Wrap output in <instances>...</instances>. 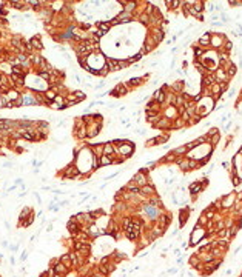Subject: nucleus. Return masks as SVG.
<instances>
[{
  "mask_svg": "<svg viewBox=\"0 0 242 277\" xmlns=\"http://www.w3.org/2000/svg\"><path fill=\"white\" fill-rule=\"evenodd\" d=\"M91 151H93V154L97 157V159H100L102 156H103V143H97V145H91Z\"/></svg>",
  "mask_w": 242,
  "mask_h": 277,
  "instance_id": "412c9836",
  "label": "nucleus"
},
{
  "mask_svg": "<svg viewBox=\"0 0 242 277\" xmlns=\"http://www.w3.org/2000/svg\"><path fill=\"white\" fill-rule=\"evenodd\" d=\"M142 46H144V48H145V49H147V53H151V51H153V49H154V48H156V46H157V45H156V42H154V40H153V37L150 36L148 34V37H147V40H145V42H144V43H142Z\"/></svg>",
  "mask_w": 242,
  "mask_h": 277,
  "instance_id": "f3484780",
  "label": "nucleus"
},
{
  "mask_svg": "<svg viewBox=\"0 0 242 277\" xmlns=\"http://www.w3.org/2000/svg\"><path fill=\"white\" fill-rule=\"evenodd\" d=\"M0 51H2V48H0Z\"/></svg>",
  "mask_w": 242,
  "mask_h": 277,
  "instance_id": "09e8293b",
  "label": "nucleus"
},
{
  "mask_svg": "<svg viewBox=\"0 0 242 277\" xmlns=\"http://www.w3.org/2000/svg\"><path fill=\"white\" fill-rule=\"evenodd\" d=\"M147 148H151V146H157V139L156 137H151V139H147V143H145Z\"/></svg>",
  "mask_w": 242,
  "mask_h": 277,
  "instance_id": "c9c22d12",
  "label": "nucleus"
},
{
  "mask_svg": "<svg viewBox=\"0 0 242 277\" xmlns=\"http://www.w3.org/2000/svg\"><path fill=\"white\" fill-rule=\"evenodd\" d=\"M0 82H2V75H0Z\"/></svg>",
  "mask_w": 242,
  "mask_h": 277,
  "instance_id": "de8ad7c7",
  "label": "nucleus"
},
{
  "mask_svg": "<svg viewBox=\"0 0 242 277\" xmlns=\"http://www.w3.org/2000/svg\"><path fill=\"white\" fill-rule=\"evenodd\" d=\"M188 217H190V209L185 206V208H182V209H181V213H179V226H181V228H182V226L187 223Z\"/></svg>",
  "mask_w": 242,
  "mask_h": 277,
  "instance_id": "dca6fc26",
  "label": "nucleus"
},
{
  "mask_svg": "<svg viewBox=\"0 0 242 277\" xmlns=\"http://www.w3.org/2000/svg\"><path fill=\"white\" fill-rule=\"evenodd\" d=\"M29 45H31V48H37V49H42V48H43V45L40 43L39 37H34V38H31V40H29Z\"/></svg>",
  "mask_w": 242,
  "mask_h": 277,
  "instance_id": "2f4dec72",
  "label": "nucleus"
},
{
  "mask_svg": "<svg viewBox=\"0 0 242 277\" xmlns=\"http://www.w3.org/2000/svg\"><path fill=\"white\" fill-rule=\"evenodd\" d=\"M162 115L167 117V119H170V120H176V119L179 117V112H177V108H176V106H167V108L162 110Z\"/></svg>",
  "mask_w": 242,
  "mask_h": 277,
  "instance_id": "9d476101",
  "label": "nucleus"
},
{
  "mask_svg": "<svg viewBox=\"0 0 242 277\" xmlns=\"http://www.w3.org/2000/svg\"><path fill=\"white\" fill-rule=\"evenodd\" d=\"M6 97H8V100H9V102H16V100H19L22 95H20L19 91H16V90H9V91H8V94H6Z\"/></svg>",
  "mask_w": 242,
  "mask_h": 277,
  "instance_id": "bb28decb",
  "label": "nucleus"
},
{
  "mask_svg": "<svg viewBox=\"0 0 242 277\" xmlns=\"http://www.w3.org/2000/svg\"><path fill=\"white\" fill-rule=\"evenodd\" d=\"M188 263H190L193 268H197L199 265H202V260L199 257V254H193V256L190 257V260H188Z\"/></svg>",
  "mask_w": 242,
  "mask_h": 277,
  "instance_id": "393cba45",
  "label": "nucleus"
},
{
  "mask_svg": "<svg viewBox=\"0 0 242 277\" xmlns=\"http://www.w3.org/2000/svg\"><path fill=\"white\" fill-rule=\"evenodd\" d=\"M238 200V194L233 191V192H228L221 197V205H222V209H231L234 206V203Z\"/></svg>",
  "mask_w": 242,
  "mask_h": 277,
  "instance_id": "20e7f679",
  "label": "nucleus"
},
{
  "mask_svg": "<svg viewBox=\"0 0 242 277\" xmlns=\"http://www.w3.org/2000/svg\"><path fill=\"white\" fill-rule=\"evenodd\" d=\"M154 128L156 129H162V131H165V132H170V131H173V120H170L167 117H160L159 120H157V123L154 125Z\"/></svg>",
  "mask_w": 242,
  "mask_h": 277,
  "instance_id": "423d86ee",
  "label": "nucleus"
},
{
  "mask_svg": "<svg viewBox=\"0 0 242 277\" xmlns=\"http://www.w3.org/2000/svg\"><path fill=\"white\" fill-rule=\"evenodd\" d=\"M103 154H105V156H111V157L116 154V146L113 145L111 142L103 143Z\"/></svg>",
  "mask_w": 242,
  "mask_h": 277,
  "instance_id": "6ab92c4d",
  "label": "nucleus"
},
{
  "mask_svg": "<svg viewBox=\"0 0 242 277\" xmlns=\"http://www.w3.org/2000/svg\"><path fill=\"white\" fill-rule=\"evenodd\" d=\"M57 97V92H56V90H46L45 91V99L51 103V102H54V99Z\"/></svg>",
  "mask_w": 242,
  "mask_h": 277,
  "instance_id": "c756f323",
  "label": "nucleus"
},
{
  "mask_svg": "<svg viewBox=\"0 0 242 277\" xmlns=\"http://www.w3.org/2000/svg\"><path fill=\"white\" fill-rule=\"evenodd\" d=\"M231 179H233V185H234V186H238V185L242 183V179L239 177V176H233Z\"/></svg>",
  "mask_w": 242,
  "mask_h": 277,
  "instance_id": "58836bf2",
  "label": "nucleus"
},
{
  "mask_svg": "<svg viewBox=\"0 0 242 277\" xmlns=\"http://www.w3.org/2000/svg\"><path fill=\"white\" fill-rule=\"evenodd\" d=\"M176 157H185L187 154H188V149H187V145L184 143V145H181V146H177V148H174L173 151H171Z\"/></svg>",
  "mask_w": 242,
  "mask_h": 277,
  "instance_id": "a211bd4d",
  "label": "nucleus"
},
{
  "mask_svg": "<svg viewBox=\"0 0 242 277\" xmlns=\"http://www.w3.org/2000/svg\"><path fill=\"white\" fill-rule=\"evenodd\" d=\"M136 134H139V136H145V134H147V129H136Z\"/></svg>",
  "mask_w": 242,
  "mask_h": 277,
  "instance_id": "37998d69",
  "label": "nucleus"
},
{
  "mask_svg": "<svg viewBox=\"0 0 242 277\" xmlns=\"http://www.w3.org/2000/svg\"><path fill=\"white\" fill-rule=\"evenodd\" d=\"M114 163V159H113L111 156H102L100 159H99V165L100 166H110V165H113Z\"/></svg>",
  "mask_w": 242,
  "mask_h": 277,
  "instance_id": "5701e85b",
  "label": "nucleus"
},
{
  "mask_svg": "<svg viewBox=\"0 0 242 277\" xmlns=\"http://www.w3.org/2000/svg\"><path fill=\"white\" fill-rule=\"evenodd\" d=\"M199 168H201L199 160H196V159H190V160H188V169H190V171H193V169H199Z\"/></svg>",
  "mask_w": 242,
  "mask_h": 277,
  "instance_id": "7c9ffc66",
  "label": "nucleus"
},
{
  "mask_svg": "<svg viewBox=\"0 0 242 277\" xmlns=\"http://www.w3.org/2000/svg\"><path fill=\"white\" fill-rule=\"evenodd\" d=\"M79 174H80V171H79V168H77L76 165H70L65 171H63V176H65L66 179H76Z\"/></svg>",
  "mask_w": 242,
  "mask_h": 277,
  "instance_id": "f8f14e48",
  "label": "nucleus"
},
{
  "mask_svg": "<svg viewBox=\"0 0 242 277\" xmlns=\"http://www.w3.org/2000/svg\"><path fill=\"white\" fill-rule=\"evenodd\" d=\"M231 162H225V160H224L222 162V168L224 169H227V171H231Z\"/></svg>",
  "mask_w": 242,
  "mask_h": 277,
  "instance_id": "a19ab883",
  "label": "nucleus"
},
{
  "mask_svg": "<svg viewBox=\"0 0 242 277\" xmlns=\"http://www.w3.org/2000/svg\"><path fill=\"white\" fill-rule=\"evenodd\" d=\"M28 214H31V209H29V208H23V211H22V213H20V222H23L25 220V219H26V217H28Z\"/></svg>",
  "mask_w": 242,
  "mask_h": 277,
  "instance_id": "f704fd0d",
  "label": "nucleus"
},
{
  "mask_svg": "<svg viewBox=\"0 0 242 277\" xmlns=\"http://www.w3.org/2000/svg\"><path fill=\"white\" fill-rule=\"evenodd\" d=\"M216 134H219V128H218V126L210 128V129H208V132H207V136H208V137H213V136H216Z\"/></svg>",
  "mask_w": 242,
  "mask_h": 277,
  "instance_id": "e433bc0d",
  "label": "nucleus"
},
{
  "mask_svg": "<svg viewBox=\"0 0 242 277\" xmlns=\"http://www.w3.org/2000/svg\"><path fill=\"white\" fill-rule=\"evenodd\" d=\"M144 79H145V77H133V79H130V80L125 82V86H127L128 90H134L137 85H142V83H144Z\"/></svg>",
  "mask_w": 242,
  "mask_h": 277,
  "instance_id": "2eb2a0df",
  "label": "nucleus"
},
{
  "mask_svg": "<svg viewBox=\"0 0 242 277\" xmlns=\"http://www.w3.org/2000/svg\"><path fill=\"white\" fill-rule=\"evenodd\" d=\"M176 273H177V269H176V268H171V269L168 271V274H176Z\"/></svg>",
  "mask_w": 242,
  "mask_h": 277,
  "instance_id": "c03bdc74",
  "label": "nucleus"
},
{
  "mask_svg": "<svg viewBox=\"0 0 242 277\" xmlns=\"http://www.w3.org/2000/svg\"><path fill=\"white\" fill-rule=\"evenodd\" d=\"M179 51V48L177 46H174V48H171V53H177Z\"/></svg>",
  "mask_w": 242,
  "mask_h": 277,
  "instance_id": "a18cd8bd",
  "label": "nucleus"
},
{
  "mask_svg": "<svg viewBox=\"0 0 242 277\" xmlns=\"http://www.w3.org/2000/svg\"><path fill=\"white\" fill-rule=\"evenodd\" d=\"M74 95H76V99H77L79 102L85 99V94H83V92H82V91H74Z\"/></svg>",
  "mask_w": 242,
  "mask_h": 277,
  "instance_id": "4c0bfd02",
  "label": "nucleus"
},
{
  "mask_svg": "<svg viewBox=\"0 0 242 277\" xmlns=\"http://www.w3.org/2000/svg\"><path fill=\"white\" fill-rule=\"evenodd\" d=\"M208 219H207V217H205L204 214H202V216H201V217H199V219H197V223H196V225H199V226H204V228H207V225H208Z\"/></svg>",
  "mask_w": 242,
  "mask_h": 277,
  "instance_id": "72a5a7b5",
  "label": "nucleus"
},
{
  "mask_svg": "<svg viewBox=\"0 0 242 277\" xmlns=\"http://www.w3.org/2000/svg\"><path fill=\"white\" fill-rule=\"evenodd\" d=\"M207 239V228L204 226H199V225H196L194 226V229L190 233V246H194V245H197L201 240H205Z\"/></svg>",
  "mask_w": 242,
  "mask_h": 277,
  "instance_id": "f257e3e1",
  "label": "nucleus"
},
{
  "mask_svg": "<svg viewBox=\"0 0 242 277\" xmlns=\"http://www.w3.org/2000/svg\"><path fill=\"white\" fill-rule=\"evenodd\" d=\"M193 53H194V57H196V60H201V59L204 57V54L207 53V49L201 48V46H197V45L194 43V45H193Z\"/></svg>",
  "mask_w": 242,
  "mask_h": 277,
  "instance_id": "4be33fe9",
  "label": "nucleus"
},
{
  "mask_svg": "<svg viewBox=\"0 0 242 277\" xmlns=\"http://www.w3.org/2000/svg\"><path fill=\"white\" fill-rule=\"evenodd\" d=\"M8 103H9V100H8L6 94H0V108H8Z\"/></svg>",
  "mask_w": 242,
  "mask_h": 277,
  "instance_id": "473e14b6",
  "label": "nucleus"
},
{
  "mask_svg": "<svg viewBox=\"0 0 242 277\" xmlns=\"http://www.w3.org/2000/svg\"><path fill=\"white\" fill-rule=\"evenodd\" d=\"M176 159H177V157H176L173 152H168V154H165L160 160H157V162H159V163H165V165H168V163H174Z\"/></svg>",
  "mask_w": 242,
  "mask_h": 277,
  "instance_id": "aec40b11",
  "label": "nucleus"
},
{
  "mask_svg": "<svg viewBox=\"0 0 242 277\" xmlns=\"http://www.w3.org/2000/svg\"><path fill=\"white\" fill-rule=\"evenodd\" d=\"M131 180L133 182H136L137 186L140 188V186H144V185L148 183L150 180V176H148V168H142V169H139L133 177H131Z\"/></svg>",
  "mask_w": 242,
  "mask_h": 277,
  "instance_id": "f03ea898",
  "label": "nucleus"
},
{
  "mask_svg": "<svg viewBox=\"0 0 242 277\" xmlns=\"http://www.w3.org/2000/svg\"><path fill=\"white\" fill-rule=\"evenodd\" d=\"M165 33H167V31H164L162 28H157V26H154V28H151V33H150V36L153 37V40L156 42V45H159L160 42H164V38H165Z\"/></svg>",
  "mask_w": 242,
  "mask_h": 277,
  "instance_id": "0eeeda50",
  "label": "nucleus"
},
{
  "mask_svg": "<svg viewBox=\"0 0 242 277\" xmlns=\"http://www.w3.org/2000/svg\"><path fill=\"white\" fill-rule=\"evenodd\" d=\"M214 77H216V82L218 83H222V82H230V77H228V74L225 69L222 68H218L216 71H214Z\"/></svg>",
  "mask_w": 242,
  "mask_h": 277,
  "instance_id": "ddd939ff",
  "label": "nucleus"
},
{
  "mask_svg": "<svg viewBox=\"0 0 242 277\" xmlns=\"http://www.w3.org/2000/svg\"><path fill=\"white\" fill-rule=\"evenodd\" d=\"M225 36L221 34V33H211V42H210V46L213 48V49H216V51H221L224 46V43H225Z\"/></svg>",
  "mask_w": 242,
  "mask_h": 277,
  "instance_id": "39448f33",
  "label": "nucleus"
},
{
  "mask_svg": "<svg viewBox=\"0 0 242 277\" xmlns=\"http://www.w3.org/2000/svg\"><path fill=\"white\" fill-rule=\"evenodd\" d=\"M116 92H117V95L120 97V95H127L128 92H130V90L125 86V83H119V85H116Z\"/></svg>",
  "mask_w": 242,
  "mask_h": 277,
  "instance_id": "b1692460",
  "label": "nucleus"
},
{
  "mask_svg": "<svg viewBox=\"0 0 242 277\" xmlns=\"http://www.w3.org/2000/svg\"><path fill=\"white\" fill-rule=\"evenodd\" d=\"M53 277H63V276H62V274H54Z\"/></svg>",
  "mask_w": 242,
  "mask_h": 277,
  "instance_id": "49530a36",
  "label": "nucleus"
},
{
  "mask_svg": "<svg viewBox=\"0 0 242 277\" xmlns=\"http://www.w3.org/2000/svg\"><path fill=\"white\" fill-rule=\"evenodd\" d=\"M210 42H211V33H210V31H207V33H204L202 36L197 38L196 45H197V46H201V48H204V49H207V48L210 46Z\"/></svg>",
  "mask_w": 242,
  "mask_h": 277,
  "instance_id": "1a4fd4ad",
  "label": "nucleus"
},
{
  "mask_svg": "<svg viewBox=\"0 0 242 277\" xmlns=\"http://www.w3.org/2000/svg\"><path fill=\"white\" fill-rule=\"evenodd\" d=\"M127 68H130V63H128V60L125 59H117V66H116V71H120V69H127Z\"/></svg>",
  "mask_w": 242,
  "mask_h": 277,
  "instance_id": "a878e982",
  "label": "nucleus"
},
{
  "mask_svg": "<svg viewBox=\"0 0 242 277\" xmlns=\"http://www.w3.org/2000/svg\"><path fill=\"white\" fill-rule=\"evenodd\" d=\"M59 260H60V262H62V263H63V265H65L68 269H71V268H73V262H71V257H70V254H63V256L59 259Z\"/></svg>",
  "mask_w": 242,
  "mask_h": 277,
  "instance_id": "cd10ccee",
  "label": "nucleus"
},
{
  "mask_svg": "<svg viewBox=\"0 0 242 277\" xmlns=\"http://www.w3.org/2000/svg\"><path fill=\"white\" fill-rule=\"evenodd\" d=\"M116 152L120 154V156H124L125 159L131 157V156L134 154V142H133V140H127L124 145H120L119 148H116Z\"/></svg>",
  "mask_w": 242,
  "mask_h": 277,
  "instance_id": "7ed1b4c3",
  "label": "nucleus"
},
{
  "mask_svg": "<svg viewBox=\"0 0 242 277\" xmlns=\"http://www.w3.org/2000/svg\"><path fill=\"white\" fill-rule=\"evenodd\" d=\"M228 5L230 6H242V0H230Z\"/></svg>",
  "mask_w": 242,
  "mask_h": 277,
  "instance_id": "ea45409f",
  "label": "nucleus"
},
{
  "mask_svg": "<svg viewBox=\"0 0 242 277\" xmlns=\"http://www.w3.org/2000/svg\"><path fill=\"white\" fill-rule=\"evenodd\" d=\"M22 100H23V105H26V106H34V105H39L37 100H36V97H34L31 92L23 94V95H22Z\"/></svg>",
  "mask_w": 242,
  "mask_h": 277,
  "instance_id": "4468645a",
  "label": "nucleus"
},
{
  "mask_svg": "<svg viewBox=\"0 0 242 277\" xmlns=\"http://www.w3.org/2000/svg\"><path fill=\"white\" fill-rule=\"evenodd\" d=\"M117 176H119V172H113V174H110V176H107V177H105V180H111V179L117 177Z\"/></svg>",
  "mask_w": 242,
  "mask_h": 277,
  "instance_id": "79ce46f5",
  "label": "nucleus"
},
{
  "mask_svg": "<svg viewBox=\"0 0 242 277\" xmlns=\"http://www.w3.org/2000/svg\"><path fill=\"white\" fill-rule=\"evenodd\" d=\"M140 194H142L144 197L148 199V197H151V196L157 194V192H156V186H154V185H150V183L140 186Z\"/></svg>",
  "mask_w": 242,
  "mask_h": 277,
  "instance_id": "9b49d317",
  "label": "nucleus"
},
{
  "mask_svg": "<svg viewBox=\"0 0 242 277\" xmlns=\"http://www.w3.org/2000/svg\"><path fill=\"white\" fill-rule=\"evenodd\" d=\"M97 26H99V31L108 33L110 28H111V23H110V22H97Z\"/></svg>",
  "mask_w": 242,
  "mask_h": 277,
  "instance_id": "c85d7f7f",
  "label": "nucleus"
},
{
  "mask_svg": "<svg viewBox=\"0 0 242 277\" xmlns=\"http://www.w3.org/2000/svg\"><path fill=\"white\" fill-rule=\"evenodd\" d=\"M202 191H205V188L202 186L201 180H196V182H193V183L188 186V192H190V196H193V197H197V194L202 192Z\"/></svg>",
  "mask_w": 242,
  "mask_h": 277,
  "instance_id": "6e6552de",
  "label": "nucleus"
}]
</instances>
